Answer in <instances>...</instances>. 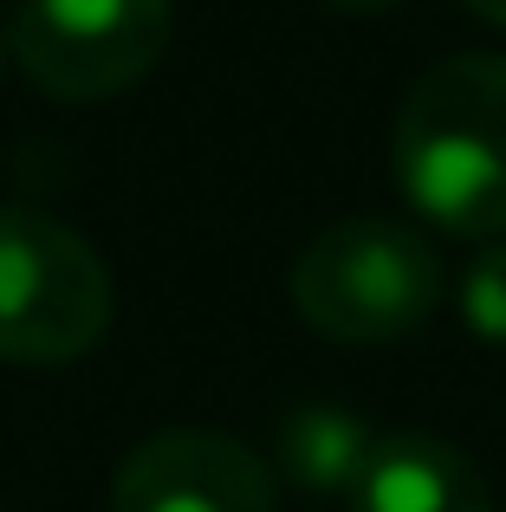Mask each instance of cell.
I'll list each match as a JSON object with an SVG mask.
<instances>
[{
  "label": "cell",
  "instance_id": "cell-1",
  "mask_svg": "<svg viewBox=\"0 0 506 512\" xmlns=\"http://www.w3.org/2000/svg\"><path fill=\"white\" fill-rule=\"evenodd\" d=\"M390 182L435 234L506 240V52H448L403 91Z\"/></svg>",
  "mask_w": 506,
  "mask_h": 512
},
{
  "label": "cell",
  "instance_id": "cell-2",
  "mask_svg": "<svg viewBox=\"0 0 506 512\" xmlns=\"http://www.w3.org/2000/svg\"><path fill=\"white\" fill-rule=\"evenodd\" d=\"M442 253L403 214L318 227L286 273L292 312L331 344H403L442 312Z\"/></svg>",
  "mask_w": 506,
  "mask_h": 512
},
{
  "label": "cell",
  "instance_id": "cell-3",
  "mask_svg": "<svg viewBox=\"0 0 506 512\" xmlns=\"http://www.w3.org/2000/svg\"><path fill=\"white\" fill-rule=\"evenodd\" d=\"M117 286L104 253L59 214L0 201V363L59 370L104 344Z\"/></svg>",
  "mask_w": 506,
  "mask_h": 512
},
{
  "label": "cell",
  "instance_id": "cell-4",
  "mask_svg": "<svg viewBox=\"0 0 506 512\" xmlns=\"http://www.w3.org/2000/svg\"><path fill=\"white\" fill-rule=\"evenodd\" d=\"M176 39L169 0H20L7 52L33 91L59 104H104L163 65Z\"/></svg>",
  "mask_w": 506,
  "mask_h": 512
},
{
  "label": "cell",
  "instance_id": "cell-5",
  "mask_svg": "<svg viewBox=\"0 0 506 512\" xmlns=\"http://www.w3.org/2000/svg\"><path fill=\"white\" fill-rule=\"evenodd\" d=\"M111 512H279V480L221 428H163L117 461Z\"/></svg>",
  "mask_w": 506,
  "mask_h": 512
},
{
  "label": "cell",
  "instance_id": "cell-6",
  "mask_svg": "<svg viewBox=\"0 0 506 512\" xmlns=\"http://www.w3.org/2000/svg\"><path fill=\"white\" fill-rule=\"evenodd\" d=\"M351 512H494L481 467L442 435L396 428L377 441L364 480L351 487Z\"/></svg>",
  "mask_w": 506,
  "mask_h": 512
},
{
  "label": "cell",
  "instance_id": "cell-7",
  "mask_svg": "<svg viewBox=\"0 0 506 512\" xmlns=\"http://www.w3.org/2000/svg\"><path fill=\"white\" fill-rule=\"evenodd\" d=\"M383 428L364 409H344V402H299V409L279 415L273 428V480L318 493V500H351V487L364 480L370 454H377Z\"/></svg>",
  "mask_w": 506,
  "mask_h": 512
},
{
  "label": "cell",
  "instance_id": "cell-8",
  "mask_svg": "<svg viewBox=\"0 0 506 512\" xmlns=\"http://www.w3.org/2000/svg\"><path fill=\"white\" fill-rule=\"evenodd\" d=\"M455 305H461V325H468L474 338L506 350V240H487V247L468 260Z\"/></svg>",
  "mask_w": 506,
  "mask_h": 512
},
{
  "label": "cell",
  "instance_id": "cell-9",
  "mask_svg": "<svg viewBox=\"0 0 506 512\" xmlns=\"http://www.w3.org/2000/svg\"><path fill=\"white\" fill-rule=\"evenodd\" d=\"M461 7H468L474 20H487V26H506V0H461Z\"/></svg>",
  "mask_w": 506,
  "mask_h": 512
},
{
  "label": "cell",
  "instance_id": "cell-10",
  "mask_svg": "<svg viewBox=\"0 0 506 512\" xmlns=\"http://www.w3.org/2000/svg\"><path fill=\"white\" fill-rule=\"evenodd\" d=\"M331 7H344V13H390V7H403V0H331Z\"/></svg>",
  "mask_w": 506,
  "mask_h": 512
},
{
  "label": "cell",
  "instance_id": "cell-11",
  "mask_svg": "<svg viewBox=\"0 0 506 512\" xmlns=\"http://www.w3.org/2000/svg\"><path fill=\"white\" fill-rule=\"evenodd\" d=\"M7 65H13V52H7V33H0V72H7Z\"/></svg>",
  "mask_w": 506,
  "mask_h": 512
}]
</instances>
